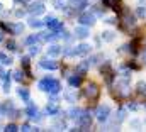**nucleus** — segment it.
Returning <instances> with one entry per match:
<instances>
[{
  "label": "nucleus",
  "mask_w": 146,
  "mask_h": 132,
  "mask_svg": "<svg viewBox=\"0 0 146 132\" xmlns=\"http://www.w3.org/2000/svg\"><path fill=\"white\" fill-rule=\"evenodd\" d=\"M39 90H44V92H49L51 95H56L58 92H60V88H61V85H60V81L58 80H54V78H49V76H46V78H42L41 81H39Z\"/></svg>",
  "instance_id": "obj_1"
},
{
  "label": "nucleus",
  "mask_w": 146,
  "mask_h": 132,
  "mask_svg": "<svg viewBox=\"0 0 146 132\" xmlns=\"http://www.w3.org/2000/svg\"><path fill=\"white\" fill-rule=\"evenodd\" d=\"M78 125H80V131H87V129H90V125H92V115L88 114V112H82V115L78 117Z\"/></svg>",
  "instance_id": "obj_2"
},
{
  "label": "nucleus",
  "mask_w": 146,
  "mask_h": 132,
  "mask_svg": "<svg viewBox=\"0 0 146 132\" xmlns=\"http://www.w3.org/2000/svg\"><path fill=\"white\" fill-rule=\"evenodd\" d=\"M44 24H46V26H48L51 31H54V32H61V31H63V24H61L58 19H54L53 15H48Z\"/></svg>",
  "instance_id": "obj_3"
},
{
  "label": "nucleus",
  "mask_w": 146,
  "mask_h": 132,
  "mask_svg": "<svg viewBox=\"0 0 146 132\" xmlns=\"http://www.w3.org/2000/svg\"><path fill=\"white\" fill-rule=\"evenodd\" d=\"M0 26H2V29H5V31H10L12 34H22L24 31V24H21V22H17V24H5V22H0Z\"/></svg>",
  "instance_id": "obj_4"
},
{
  "label": "nucleus",
  "mask_w": 146,
  "mask_h": 132,
  "mask_svg": "<svg viewBox=\"0 0 146 132\" xmlns=\"http://www.w3.org/2000/svg\"><path fill=\"white\" fill-rule=\"evenodd\" d=\"M26 115L31 119V120H39L41 119V114L37 112V108L31 103V102H27V108H26Z\"/></svg>",
  "instance_id": "obj_5"
},
{
  "label": "nucleus",
  "mask_w": 146,
  "mask_h": 132,
  "mask_svg": "<svg viewBox=\"0 0 146 132\" xmlns=\"http://www.w3.org/2000/svg\"><path fill=\"white\" fill-rule=\"evenodd\" d=\"M27 10H29L33 15H39V14L44 12V3H42V2H31L29 7H27Z\"/></svg>",
  "instance_id": "obj_6"
},
{
  "label": "nucleus",
  "mask_w": 146,
  "mask_h": 132,
  "mask_svg": "<svg viewBox=\"0 0 146 132\" xmlns=\"http://www.w3.org/2000/svg\"><path fill=\"white\" fill-rule=\"evenodd\" d=\"M78 20H80L82 26H92V24L95 22V15L90 14V12H83V14L78 17Z\"/></svg>",
  "instance_id": "obj_7"
},
{
  "label": "nucleus",
  "mask_w": 146,
  "mask_h": 132,
  "mask_svg": "<svg viewBox=\"0 0 146 132\" xmlns=\"http://www.w3.org/2000/svg\"><path fill=\"white\" fill-rule=\"evenodd\" d=\"M85 95H87L88 98H97V97H99V88H97V85H95V83H88L87 88H85Z\"/></svg>",
  "instance_id": "obj_8"
},
{
  "label": "nucleus",
  "mask_w": 146,
  "mask_h": 132,
  "mask_svg": "<svg viewBox=\"0 0 146 132\" xmlns=\"http://www.w3.org/2000/svg\"><path fill=\"white\" fill-rule=\"evenodd\" d=\"M109 105H100L99 107V110H97V119L100 120V122H104V120H107V117H109Z\"/></svg>",
  "instance_id": "obj_9"
},
{
  "label": "nucleus",
  "mask_w": 146,
  "mask_h": 132,
  "mask_svg": "<svg viewBox=\"0 0 146 132\" xmlns=\"http://www.w3.org/2000/svg\"><path fill=\"white\" fill-rule=\"evenodd\" d=\"M39 66L41 68H44V69H56L58 68V63L56 61H53V59H49V58H42L41 61H39Z\"/></svg>",
  "instance_id": "obj_10"
},
{
  "label": "nucleus",
  "mask_w": 146,
  "mask_h": 132,
  "mask_svg": "<svg viewBox=\"0 0 146 132\" xmlns=\"http://www.w3.org/2000/svg\"><path fill=\"white\" fill-rule=\"evenodd\" d=\"M46 112L49 114V115H56L58 112H60V107H58V100L53 98L51 102H49V105L46 107Z\"/></svg>",
  "instance_id": "obj_11"
},
{
  "label": "nucleus",
  "mask_w": 146,
  "mask_h": 132,
  "mask_svg": "<svg viewBox=\"0 0 146 132\" xmlns=\"http://www.w3.org/2000/svg\"><path fill=\"white\" fill-rule=\"evenodd\" d=\"M88 51H90V46H88V44H80L78 48L73 49V56H83V54H87Z\"/></svg>",
  "instance_id": "obj_12"
},
{
  "label": "nucleus",
  "mask_w": 146,
  "mask_h": 132,
  "mask_svg": "<svg viewBox=\"0 0 146 132\" xmlns=\"http://www.w3.org/2000/svg\"><path fill=\"white\" fill-rule=\"evenodd\" d=\"M75 36H76L78 39H85V37L88 36V29H87V26L76 27V29H75Z\"/></svg>",
  "instance_id": "obj_13"
},
{
  "label": "nucleus",
  "mask_w": 146,
  "mask_h": 132,
  "mask_svg": "<svg viewBox=\"0 0 146 132\" xmlns=\"http://www.w3.org/2000/svg\"><path fill=\"white\" fill-rule=\"evenodd\" d=\"M102 76H106V80L107 81H112V78H114V71L110 69V66L109 65H106V68H102Z\"/></svg>",
  "instance_id": "obj_14"
},
{
  "label": "nucleus",
  "mask_w": 146,
  "mask_h": 132,
  "mask_svg": "<svg viewBox=\"0 0 146 132\" xmlns=\"http://www.w3.org/2000/svg\"><path fill=\"white\" fill-rule=\"evenodd\" d=\"M17 93H19V97L24 100L26 103H27V102H31V97H29V90H27V88H19V90H17Z\"/></svg>",
  "instance_id": "obj_15"
},
{
  "label": "nucleus",
  "mask_w": 146,
  "mask_h": 132,
  "mask_svg": "<svg viewBox=\"0 0 146 132\" xmlns=\"http://www.w3.org/2000/svg\"><path fill=\"white\" fill-rule=\"evenodd\" d=\"M39 39H42V36H41V34H33V36H29V37L26 39V44H27V46H31V44H36Z\"/></svg>",
  "instance_id": "obj_16"
},
{
  "label": "nucleus",
  "mask_w": 146,
  "mask_h": 132,
  "mask_svg": "<svg viewBox=\"0 0 146 132\" xmlns=\"http://www.w3.org/2000/svg\"><path fill=\"white\" fill-rule=\"evenodd\" d=\"M61 51H63V49H61L60 46H49V48H48V54H49V56H58V54H61Z\"/></svg>",
  "instance_id": "obj_17"
},
{
  "label": "nucleus",
  "mask_w": 146,
  "mask_h": 132,
  "mask_svg": "<svg viewBox=\"0 0 146 132\" xmlns=\"http://www.w3.org/2000/svg\"><path fill=\"white\" fill-rule=\"evenodd\" d=\"M0 63H2V65H5V66H10V65H12V58H10V56H7L5 53H0Z\"/></svg>",
  "instance_id": "obj_18"
},
{
  "label": "nucleus",
  "mask_w": 146,
  "mask_h": 132,
  "mask_svg": "<svg viewBox=\"0 0 146 132\" xmlns=\"http://www.w3.org/2000/svg\"><path fill=\"white\" fill-rule=\"evenodd\" d=\"M42 24H44V22L39 20L37 17H31V19H29V26H31V27H42Z\"/></svg>",
  "instance_id": "obj_19"
},
{
  "label": "nucleus",
  "mask_w": 146,
  "mask_h": 132,
  "mask_svg": "<svg viewBox=\"0 0 146 132\" xmlns=\"http://www.w3.org/2000/svg\"><path fill=\"white\" fill-rule=\"evenodd\" d=\"M68 83L72 85L73 88H75V86H78V85L82 83V76H76V75H75V76H70V80H68Z\"/></svg>",
  "instance_id": "obj_20"
},
{
  "label": "nucleus",
  "mask_w": 146,
  "mask_h": 132,
  "mask_svg": "<svg viewBox=\"0 0 146 132\" xmlns=\"http://www.w3.org/2000/svg\"><path fill=\"white\" fill-rule=\"evenodd\" d=\"M82 112H83V110H80V108H72V110H70L68 114H70V117H72V119L78 120V117L82 115Z\"/></svg>",
  "instance_id": "obj_21"
},
{
  "label": "nucleus",
  "mask_w": 146,
  "mask_h": 132,
  "mask_svg": "<svg viewBox=\"0 0 146 132\" xmlns=\"http://www.w3.org/2000/svg\"><path fill=\"white\" fill-rule=\"evenodd\" d=\"M124 24H126V26H134V17L129 15L127 12H126V15H124Z\"/></svg>",
  "instance_id": "obj_22"
},
{
  "label": "nucleus",
  "mask_w": 146,
  "mask_h": 132,
  "mask_svg": "<svg viewBox=\"0 0 146 132\" xmlns=\"http://www.w3.org/2000/svg\"><path fill=\"white\" fill-rule=\"evenodd\" d=\"M53 5L56 7V9H66V5H65V0H53Z\"/></svg>",
  "instance_id": "obj_23"
},
{
  "label": "nucleus",
  "mask_w": 146,
  "mask_h": 132,
  "mask_svg": "<svg viewBox=\"0 0 146 132\" xmlns=\"http://www.w3.org/2000/svg\"><path fill=\"white\" fill-rule=\"evenodd\" d=\"M21 63H22V68L26 69V73H27V75H31V71H29V58H22V61H21Z\"/></svg>",
  "instance_id": "obj_24"
},
{
  "label": "nucleus",
  "mask_w": 146,
  "mask_h": 132,
  "mask_svg": "<svg viewBox=\"0 0 146 132\" xmlns=\"http://www.w3.org/2000/svg\"><path fill=\"white\" fill-rule=\"evenodd\" d=\"M39 51H41V49H39V46H37V44H31V48H29V53H31V56H36Z\"/></svg>",
  "instance_id": "obj_25"
},
{
  "label": "nucleus",
  "mask_w": 146,
  "mask_h": 132,
  "mask_svg": "<svg viewBox=\"0 0 146 132\" xmlns=\"http://www.w3.org/2000/svg\"><path fill=\"white\" fill-rule=\"evenodd\" d=\"M138 92H139L141 95H146V83L145 81H139V83H138Z\"/></svg>",
  "instance_id": "obj_26"
},
{
  "label": "nucleus",
  "mask_w": 146,
  "mask_h": 132,
  "mask_svg": "<svg viewBox=\"0 0 146 132\" xmlns=\"http://www.w3.org/2000/svg\"><path fill=\"white\" fill-rule=\"evenodd\" d=\"M14 80L21 83V81L24 80V73H22V71H15V73H14Z\"/></svg>",
  "instance_id": "obj_27"
},
{
  "label": "nucleus",
  "mask_w": 146,
  "mask_h": 132,
  "mask_svg": "<svg viewBox=\"0 0 146 132\" xmlns=\"http://www.w3.org/2000/svg\"><path fill=\"white\" fill-rule=\"evenodd\" d=\"M3 131H7V132H17L19 131V127L15 125V124H9V125H5V129Z\"/></svg>",
  "instance_id": "obj_28"
},
{
  "label": "nucleus",
  "mask_w": 146,
  "mask_h": 132,
  "mask_svg": "<svg viewBox=\"0 0 146 132\" xmlns=\"http://www.w3.org/2000/svg\"><path fill=\"white\" fill-rule=\"evenodd\" d=\"M19 131H24V132H27V131H36V129H33L29 124H22V127L19 129Z\"/></svg>",
  "instance_id": "obj_29"
},
{
  "label": "nucleus",
  "mask_w": 146,
  "mask_h": 132,
  "mask_svg": "<svg viewBox=\"0 0 146 132\" xmlns=\"http://www.w3.org/2000/svg\"><path fill=\"white\" fill-rule=\"evenodd\" d=\"M102 37H104L106 41H112V39H114V36H112V32H104V34H102Z\"/></svg>",
  "instance_id": "obj_30"
},
{
  "label": "nucleus",
  "mask_w": 146,
  "mask_h": 132,
  "mask_svg": "<svg viewBox=\"0 0 146 132\" xmlns=\"http://www.w3.org/2000/svg\"><path fill=\"white\" fill-rule=\"evenodd\" d=\"M7 49L15 51V42H14V41H9V42H7Z\"/></svg>",
  "instance_id": "obj_31"
},
{
  "label": "nucleus",
  "mask_w": 146,
  "mask_h": 132,
  "mask_svg": "<svg viewBox=\"0 0 146 132\" xmlns=\"http://www.w3.org/2000/svg\"><path fill=\"white\" fill-rule=\"evenodd\" d=\"M138 15H139V17H146V9H143V7H141V9L138 10Z\"/></svg>",
  "instance_id": "obj_32"
},
{
  "label": "nucleus",
  "mask_w": 146,
  "mask_h": 132,
  "mask_svg": "<svg viewBox=\"0 0 146 132\" xmlns=\"http://www.w3.org/2000/svg\"><path fill=\"white\" fill-rule=\"evenodd\" d=\"M143 61L146 63V53H143Z\"/></svg>",
  "instance_id": "obj_33"
},
{
  "label": "nucleus",
  "mask_w": 146,
  "mask_h": 132,
  "mask_svg": "<svg viewBox=\"0 0 146 132\" xmlns=\"http://www.w3.org/2000/svg\"><path fill=\"white\" fill-rule=\"evenodd\" d=\"M2 39H3V34H2V31H0V41H2Z\"/></svg>",
  "instance_id": "obj_34"
},
{
  "label": "nucleus",
  "mask_w": 146,
  "mask_h": 132,
  "mask_svg": "<svg viewBox=\"0 0 146 132\" xmlns=\"http://www.w3.org/2000/svg\"><path fill=\"white\" fill-rule=\"evenodd\" d=\"M15 2H29V0H15Z\"/></svg>",
  "instance_id": "obj_35"
},
{
  "label": "nucleus",
  "mask_w": 146,
  "mask_h": 132,
  "mask_svg": "<svg viewBox=\"0 0 146 132\" xmlns=\"http://www.w3.org/2000/svg\"><path fill=\"white\" fill-rule=\"evenodd\" d=\"M0 10H2V3H0Z\"/></svg>",
  "instance_id": "obj_36"
}]
</instances>
